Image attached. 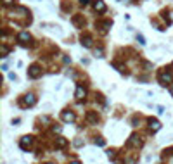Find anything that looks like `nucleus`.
<instances>
[{
    "instance_id": "nucleus-14",
    "label": "nucleus",
    "mask_w": 173,
    "mask_h": 164,
    "mask_svg": "<svg viewBox=\"0 0 173 164\" xmlns=\"http://www.w3.org/2000/svg\"><path fill=\"white\" fill-rule=\"evenodd\" d=\"M137 38H139V42H140V43H146V42H144V36H142V35H139Z\"/></svg>"
},
{
    "instance_id": "nucleus-10",
    "label": "nucleus",
    "mask_w": 173,
    "mask_h": 164,
    "mask_svg": "<svg viewBox=\"0 0 173 164\" xmlns=\"http://www.w3.org/2000/svg\"><path fill=\"white\" fill-rule=\"evenodd\" d=\"M19 40H21V43H26V42L29 40V35H28L26 31H23V33L19 35Z\"/></svg>"
},
{
    "instance_id": "nucleus-4",
    "label": "nucleus",
    "mask_w": 173,
    "mask_h": 164,
    "mask_svg": "<svg viewBox=\"0 0 173 164\" xmlns=\"http://www.w3.org/2000/svg\"><path fill=\"white\" fill-rule=\"evenodd\" d=\"M94 9L99 10V12H104V10H106V3H104L102 0H95V2H94Z\"/></svg>"
},
{
    "instance_id": "nucleus-9",
    "label": "nucleus",
    "mask_w": 173,
    "mask_h": 164,
    "mask_svg": "<svg viewBox=\"0 0 173 164\" xmlns=\"http://www.w3.org/2000/svg\"><path fill=\"white\" fill-rule=\"evenodd\" d=\"M62 119H64V121H75V114L66 111V112H62Z\"/></svg>"
},
{
    "instance_id": "nucleus-11",
    "label": "nucleus",
    "mask_w": 173,
    "mask_h": 164,
    "mask_svg": "<svg viewBox=\"0 0 173 164\" xmlns=\"http://www.w3.org/2000/svg\"><path fill=\"white\" fill-rule=\"evenodd\" d=\"M140 144H142V142H140V140H139V138H137L135 135H133V137H132V138L128 140V145H140Z\"/></svg>"
},
{
    "instance_id": "nucleus-7",
    "label": "nucleus",
    "mask_w": 173,
    "mask_h": 164,
    "mask_svg": "<svg viewBox=\"0 0 173 164\" xmlns=\"http://www.w3.org/2000/svg\"><path fill=\"white\" fill-rule=\"evenodd\" d=\"M85 93H87V92H85V88H83L81 85H78V88H76V99H78V100L85 99Z\"/></svg>"
},
{
    "instance_id": "nucleus-20",
    "label": "nucleus",
    "mask_w": 173,
    "mask_h": 164,
    "mask_svg": "<svg viewBox=\"0 0 173 164\" xmlns=\"http://www.w3.org/2000/svg\"><path fill=\"white\" fill-rule=\"evenodd\" d=\"M49 164H52V163H49Z\"/></svg>"
},
{
    "instance_id": "nucleus-6",
    "label": "nucleus",
    "mask_w": 173,
    "mask_h": 164,
    "mask_svg": "<svg viewBox=\"0 0 173 164\" xmlns=\"http://www.w3.org/2000/svg\"><path fill=\"white\" fill-rule=\"evenodd\" d=\"M81 45L83 47H92V36L90 35H83L81 36Z\"/></svg>"
},
{
    "instance_id": "nucleus-12",
    "label": "nucleus",
    "mask_w": 173,
    "mask_h": 164,
    "mask_svg": "<svg viewBox=\"0 0 173 164\" xmlns=\"http://www.w3.org/2000/svg\"><path fill=\"white\" fill-rule=\"evenodd\" d=\"M55 145H57L59 149H62V147H66V145H68V142H66L64 138H57V142H55Z\"/></svg>"
},
{
    "instance_id": "nucleus-16",
    "label": "nucleus",
    "mask_w": 173,
    "mask_h": 164,
    "mask_svg": "<svg viewBox=\"0 0 173 164\" xmlns=\"http://www.w3.org/2000/svg\"><path fill=\"white\" fill-rule=\"evenodd\" d=\"M80 2H81L83 5H85V3H88V0H80Z\"/></svg>"
},
{
    "instance_id": "nucleus-5",
    "label": "nucleus",
    "mask_w": 173,
    "mask_h": 164,
    "mask_svg": "<svg viewBox=\"0 0 173 164\" xmlns=\"http://www.w3.org/2000/svg\"><path fill=\"white\" fill-rule=\"evenodd\" d=\"M33 144V138L31 137H23L21 138V149H26V147H29Z\"/></svg>"
},
{
    "instance_id": "nucleus-13",
    "label": "nucleus",
    "mask_w": 173,
    "mask_h": 164,
    "mask_svg": "<svg viewBox=\"0 0 173 164\" xmlns=\"http://www.w3.org/2000/svg\"><path fill=\"white\" fill-rule=\"evenodd\" d=\"M87 119H88L90 123H97V114H94V112H90V114L87 116Z\"/></svg>"
},
{
    "instance_id": "nucleus-18",
    "label": "nucleus",
    "mask_w": 173,
    "mask_h": 164,
    "mask_svg": "<svg viewBox=\"0 0 173 164\" xmlns=\"http://www.w3.org/2000/svg\"><path fill=\"white\" fill-rule=\"evenodd\" d=\"M170 92H172V95H173V85H172V86H170Z\"/></svg>"
},
{
    "instance_id": "nucleus-8",
    "label": "nucleus",
    "mask_w": 173,
    "mask_h": 164,
    "mask_svg": "<svg viewBox=\"0 0 173 164\" xmlns=\"http://www.w3.org/2000/svg\"><path fill=\"white\" fill-rule=\"evenodd\" d=\"M149 126H151V130H152V131H158V130L161 128L159 121H156V119H149Z\"/></svg>"
},
{
    "instance_id": "nucleus-19",
    "label": "nucleus",
    "mask_w": 173,
    "mask_h": 164,
    "mask_svg": "<svg viewBox=\"0 0 173 164\" xmlns=\"http://www.w3.org/2000/svg\"><path fill=\"white\" fill-rule=\"evenodd\" d=\"M71 164H80V163H76V161H75V163H71Z\"/></svg>"
},
{
    "instance_id": "nucleus-17",
    "label": "nucleus",
    "mask_w": 173,
    "mask_h": 164,
    "mask_svg": "<svg viewBox=\"0 0 173 164\" xmlns=\"http://www.w3.org/2000/svg\"><path fill=\"white\" fill-rule=\"evenodd\" d=\"M10 2H12V0H3V3H10Z\"/></svg>"
},
{
    "instance_id": "nucleus-15",
    "label": "nucleus",
    "mask_w": 173,
    "mask_h": 164,
    "mask_svg": "<svg viewBox=\"0 0 173 164\" xmlns=\"http://www.w3.org/2000/svg\"><path fill=\"white\" fill-rule=\"evenodd\" d=\"M95 144H97V145H101V147H102V145H104V140H95Z\"/></svg>"
},
{
    "instance_id": "nucleus-1",
    "label": "nucleus",
    "mask_w": 173,
    "mask_h": 164,
    "mask_svg": "<svg viewBox=\"0 0 173 164\" xmlns=\"http://www.w3.org/2000/svg\"><path fill=\"white\" fill-rule=\"evenodd\" d=\"M173 81V74L170 71H161L159 73V83L161 85H170Z\"/></svg>"
},
{
    "instance_id": "nucleus-3",
    "label": "nucleus",
    "mask_w": 173,
    "mask_h": 164,
    "mask_svg": "<svg viewBox=\"0 0 173 164\" xmlns=\"http://www.w3.org/2000/svg\"><path fill=\"white\" fill-rule=\"evenodd\" d=\"M35 102H36L35 95H31V93H29V95H24V99H23V104H21V105H33Z\"/></svg>"
},
{
    "instance_id": "nucleus-2",
    "label": "nucleus",
    "mask_w": 173,
    "mask_h": 164,
    "mask_svg": "<svg viewBox=\"0 0 173 164\" xmlns=\"http://www.w3.org/2000/svg\"><path fill=\"white\" fill-rule=\"evenodd\" d=\"M28 74H29L31 78H38V76L42 74V69H40L38 66H31V67H29V71H28Z\"/></svg>"
}]
</instances>
